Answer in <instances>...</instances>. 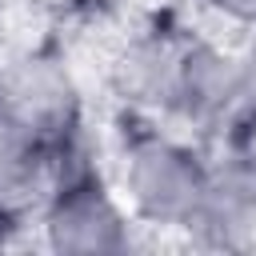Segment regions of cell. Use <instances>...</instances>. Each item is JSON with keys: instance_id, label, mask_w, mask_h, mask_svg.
Masks as SVG:
<instances>
[{"instance_id": "obj_1", "label": "cell", "mask_w": 256, "mask_h": 256, "mask_svg": "<svg viewBox=\"0 0 256 256\" xmlns=\"http://www.w3.org/2000/svg\"><path fill=\"white\" fill-rule=\"evenodd\" d=\"M212 172L176 140L144 132L124 152V188L136 212L164 228H192L200 220Z\"/></svg>"}, {"instance_id": "obj_2", "label": "cell", "mask_w": 256, "mask_h": 256, "mask_svg": "<svg viewBox=\"0 0 256 256\" xmlns=\"http://www.w3.org/2000/svg\"><path fill=\"white\" fill-rule=\"evenodd\" d=\"M80 100L72 88V76L44 56L16 60L0 72V120L36 140L40 148L56 152L76 132Z\"/></svg>"}, {"instance_id": "obj_3", "label": "cell", "mask_w": 256, "mask_h": 256, "mask_svg": "<svg viewBox=\"0 0 256 256\" xmlns=\"http://www.w3.org/2000/svg\"><path fill=\"white\" fill-rule=\"evenodd\" d=\"M44 232L56 252H124L128 216L92 168H72L52 188Z\"/></svg>"}, {"instance_id": "obj_4", "label": "cell", "mask_w": 256, "mask_h": 256, "mask_svg": "<svg viewBox=\"0 0 256 256\" xmlns=\"http://www.w3.org/2000/svg\"><path fill=\"white\" fill-rule=\"evenodd\" d=\"M196 224L208 228L224 248H240V252L256 248V164L252 160H240L228 172L208 180V196Z\"/></svg>"}, {"instance_id": "obj_5", "label": "cell", "mask_w": 256, "mask_h": 256, "mask_svg": "<svg viewBox=\"0 0 256 256\" xmlns=\"http://www.w3.org/2000/svg\"><path fill=\"white\" fill-rule=\"evenodd\" d=\"M240 96L248 100V108L256 112V44L248 52V60L240 64Z\"/></svg>"}, {"instance_id": "obj_6", "label": "cell", "mask_w": 256, "mask_h": 256, "mask_svg": "<svg viewBox=\"0 0 256 256\" xmlns=\"http://www.w3.org/2000/svg\"><path fill=\"white\" fill-rule=\"evenodd\" d=\"M216 12H224V16H232V20H256V0H208Z\"/></svg>"}, {"instance_id": "obj_7", "label": "cell", "mask_w": 256, "mask_h": 256, "mask_svg": "<svg viewBox=\"0 0 256 256\" xmlns=\"http://www.w3.org/2000/svg\"><path fill=\"white\" fill-rule=\"evenodd\" d=\"M16 224H12V208L8 204H0V248L8 244V232H12Z\"/></svg>"}]
</instances>
